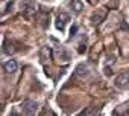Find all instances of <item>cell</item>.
I'll return each instance as SVG.
<instances>
[{"label": "cell", "mask_w": 129, "mask_h": 116, "mask_svg": "<svg viewBox=\"0 0 129 116\" xmlns=\"http://www.w3.org/2000/svg\"><path fill=\"white\" fill-rule=\"evenodd\" d=\"M103 15H105L103 11H97V12H94V14L91 15V23H93V25H99L100 20L103 18Z\"/></svg>", "instance_id": "8"}, {"label": "cell", "mask_w": 129, "mask_h": 116, "mask_svg": "<svg viewBox=\"0 0 129 116\" xmlns=\"http://www.w3.org/2000/svg\"><path fill=\"white\" fill-rule=\"evenodd\" d=\"M20 6H21V11L24 14H27V15L35 14L38 11V3L35 2V0H23V2L20 3Z\"/></svg>", "instance_id": "2"}, {"label": "cell", "mask_w": 129, "mask_h": 116, "mask_svg": "<svg viewBox=\"0 0 129 116\" xmlns=\"http://www.w3.org/2000/svg\"><path fill=\"white\" fill-rule=\"evenodd\" d=\"M3 69H5V72H8V73H14V72L18 69V64H17L15 60H8V61L3 64Z\"/></svg>", "instance_id": "6"}, {"label": "cell", "mask_w": 129, "mask_h": 116, "mask_svg": "<svg viewBox=\"0 0 129 116\" xmlns=\"http://www.w3.org/2000/svg\"><path fill=\"white\" fill-rule=\"evenodd\" d=\"M3 53H6V55H12L14 52H15V47L12 46V43H9V41H3Z\"/></svg>", "instance_id": "7"}, {"label": "cell", "mask_w": 129, "mask_h": 116, "mask_svg": "<svg viewBox=\"0 0 129 116\" xmlns=\"http://www.w3.org/2000/svg\"><path fill=\"white\" fill-rule=\"evenodd\" d=\"M69 20H70L69 14H66V12H59L58 17H56V28H58L59 31H64V28H66V25L69 23Z\"/></svg>", "instance_id": "4"}, {"label": "cell", "mask_w": 129, "mask_h": 116, "mask_svg": "<svg viewBox=\"0 0 129 116\" xmlns=\"http://www.w3.org/2000/svg\"><path fill=\"white\" fill-rule=\"evenodd\" d=\"M76 31H78V26H73V29H72V32H70V35L73 37V35L76 34Z\"/></svg>", "instance_id": "11"}, {"label": "cell", "mask_w": 129, "mask_h": 116, "mask_svg": "<svg viewBox=\"0 0 129 116\" xmlns=\"http://www.w3.org/2000/svg\"><path fill=\"white\" fill-rule=\"evenodd\" d=\"M75 75L76 76H79V78H87L88 75H90V67H88V64H79L78 67H76V70H75Z\"/></svg>", "instance_id": "5"}, {"label": "cell", "mask_w": 129, "mask_h": 116, "mask_svg": "<svg viewBox=\"0 0 129 116\" xmlns=\"http://www.w3.org/2000/svg\"><path fill=\"white\" fill-rule=\"evenodd\" d=\"M20 108H21V111L24 114H35L38 111V104L35 101H32V99H26V101L21 102Z\"/></svg>", "instance_id": "1"}, {"label": "cell", "mask_w": 129, "mask_h": 116, "mask_svg": "<svg viewBox=\"0 0 129 116\" xmlns=\"http://www.w3.org/2000/svg\"><path fill=\"white\" fill-rule=\"evenodd\" d=\"M72 9L75 12H81L84 9V3L81 2V0H73V2H72Z\"/></svg>", "instance_id": "9"}, {"label": "cell", "mask_w": 129, "mask_h": 116, "mask_svg": "<svg viewBox=\"0 0 129 116\" xmlns=\"http://www.w3.org/2000/svg\"><path fill=\"white\" fill-rule=\"evenodd\" d=\"M114 84H115V87H118V89H126V87H129V72L120 73V75L115 78Z\"/></svg>", "instance_id": "3"}, {"label": "cell", "mask_w": 129, "mask_h": 116, "mask_svg": "<svg viewBox=\"0 0 129 116\" xmlns=\"http://www.w3.org/2000/svg\"><path fill=\"white\" fill-rule=\"evenodd\" d=\"M103 73H105L106 76H109V75L112 73V70H111V67H105V69H103Z\"/></svg>", "instance_id": "10"}]
</instances>
